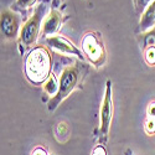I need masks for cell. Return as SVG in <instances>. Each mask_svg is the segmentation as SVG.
Here are the masks:
<instances>
[{"instance_id":"6da1fadb","label":"cell","mask_w":155,"mask_h":155,"mask_svg":"<svg viewBox=\"0 0 155 155\" xmlns=\"http://www.w3.org/2000/svg\"><path fill=\"white\" fill-rule=\"evenodd\" d=\"M51 56L44 46L34 47L25 60V76L30 83L41 84L51 76Z\"/></svg>"},{"instance_id":"7a4b0ae2","label":"cell","mask_w":155,"mask_h":155,"mask_svg":"<svg viewBox=\"0 0 155 155\" xmlns=\"http://www.w3.org/2000/svg\"><path fill=\"white\" fill-rule=\"evenodd\" d=\"M80 80V71L74 66H67L61 73L58 82V92L48 102V110H55L62 101L66 99L77 87Z\"/></svg>"},{"instance_id":"3957f363","label":"cell","mask_w":155,"mask_h":155,"mask_svg":"<svg viewBox=\"0 0 155 155\" xmlns=\"http://www.w3.org/2000/svg\"><path fill=\"white\" fill-rule=\"evenodd\" d=\"M82 52L89 60L94 67H101L104 64L107 58V52L104 45L98 34L87 32L82 38Z\"/></svg>"},{"instance_id":"277c9868","label":"cell","mask_w":155,"mask_h":155,"mask_svg":"<svg viewBox=\"0 0 155 155\" xmlns=\"http://www.w3.org/2000/svg\"><path fill=\"white\" fill-rule=\"evenodd\" d=\"M45 10H46V6L44 4L38 5L34 12V15L25 22L24 26L21 28L20 41L25 46L29 47V46L35 45L37 37H38V34H40V30H41V22L45 16Z\"/></svg>"},{"instance_id":"5b68a950","label":"cell","mask_w":155,"mask_h":155,"mask_svg":"<svg viewBox=\"0 0 155 155\" xmlns=\"http://www.w3.org/2000/svg\"><path fill=\"white\" fill-rule=\"evenodd\" d=\"M113 117V97H112V82L107 81L106 89H104V96L102 101V107H101V122H99V134L101 138L107 139L110 123Z\"/></svg>"},{"instance_id":"8992f818","label":"cell","mask_w":155,"mask_h":155,"mask_svg":"<svg viewBox=\"0 0 155 155\" xmlns=\"http://www.w3.org/2000/svg\"><path fill=\"white\" fill-rule=\"evenodd\" d=\"M46 44L56 50L57 52L63 54V55H68V56H74L78 60L84 58V55L82 52V50H80L77 46H74V44H72L71 41H68L66 37L63 36H58V35H54L46 38Z\"/></svg>"},{"instance_id":"52a82bcc","label":"cell","mask_w":155,"mask_h":155,"mask_svg":"<svg viewBox=\"0 0 155 155\" xmlns=\"http://www.w3.org/2000/svg\"><path fill=\"white\" fill-rule=\"evenodd\" d=\"M20 30V21L15 12L10 10H4L2 12V34L5 38L14 40L19 35Z\"/></svg>"},{"instance_id":"ba28073f","label":"cell","mask_w":155,"mask_h":155,"mask_svg":"<svg viewBox=\"0 0 155 155\" xmlns=\"http://www.w3.org/2000/svg\"><path fill=\"white\" fill-rule=\"evenodd\" d=\"M61 24H62V14H61L58 10H56V9L51 10L50 14L44 20L42 34L45 36H47V37L54 36L58 31Z\"/></svg>"},{"instance_id":"9c48e42d","label":"cell","mask_w":155,"mask_h":155,"mask_svg":"<svg viewBox=\"0 0 155 155\" xmlns=\"http://www.w3.org/2000/svg\"><path fill=\"white\" fill-rule=\"evenodd\" d=\"M154 25H155V0L144 9L139 22V29L141 32H147Z\"/></svg>"},{"instance_id":"30bf717a","label":"cell","mask_w":155,"mask_h":155,"mask_svg":"<svg viewBox=\"0 0 155 155\" xmlns=\"http://www.w3.org/2000/svg\"><path fill=\"white\" fill-rule=\"evenodd\" d=\"M44 89H45V92L50 96H56V93L58 92V82L56 80V77L54 74H51L48 78L46 80L45 84H44Z\"/></svg>"},{"instance_id":"8fae6325","label":"cell","mask_w":155,"mask_h":155,"mask_svg":"<svg viewBox=\"0 0 155 155\" xmlns=\"http://www.w3.org/2000/svg\"><path fill=\"white\" fill-rule=\"evenodd\" d=\"M68 134H70V129H68V125L67 123H60L56 128V138L60 143H63V141H66L67 138H68Z\"/></svg>"},{"instance_id":"7c38bea8","label":"cell","mask_w":155,"mask_h":155,"mask_svg":"<svg viewBox=\"0 0 155 155\" xmlns=\"http://www.w3.org/2000/svg\"><path fill=\"white\" fill-rule=\"evenodd\" d=\"M144 58L149 66H155V46H149L145 50Z\"/></svg>"},{"instance_id":"4fadbf2b","label":"cell","mask_w":155,"mask_h":155,"mask_svg":"<svg viewBox=\"0 0 155 155\" xmlns=\"http://www.w3.org/2000/svg\"><path fill=\"white\" fill-rule=\"evenodd\" d=\"M36 3V0H16L15 5L20 9H29Z\"/></svg>"},{"instance_id":"5bb4252c","label":"cell","mask_w":155,"mask_h":155,"mask_svg":"<svg viewBox=\"0 0 155 155\" xmlns=\"http://www.w3.org/2000/svg\"><path fill=\"white\" fill-rule=\"evenodd\" d=\"M145 132L148 134H154L155 133V119L153 118H148L145 122Z\"/></svg>"},{"instance_id":"9a60e30c","label":"cell","mask_w":155,"mask_h":155,"mask_svg":"<svg viewBox=\"0 0 155 155\" xmlns=\"http://www.w3.org/2000/svg\"><path fill=\"white\" fill-rule=\"evenodd\" d=\"M92 155H107V151L103 145H97L92 150Z\"/></svg>"},{"instance_id":"2e32d148","label":"cell","mask_w":155,"mask_h":155,"mask_svg":"<svg viewBox=\"0 0 155 155\" xmlns=\"http://www.w3.org/2000/svg\"><path fill=\"white\" fill-rule=\"evenodd\" d=\"M151 2H154V0H135V4L138 9H145Z\"/></svg>"},{"instance_id":"e0dca14e","label":"cell","mask_w":155,"mask_h":155,"mask_svg":"<svg viewBox=\"0 0 155 155\" xmlns=\"http://www.w3.org/2000/svg\"><path fill=\"white\" fill-rule=\"evenodd\" d=\"M148 118L155 119V102L150 103L148 106Z\"/></svg>"},{"instance_id":"ac0fdd59","label":"cell","mask_w":155,"mask_h":155,"mask_svg":"<svg viewBox=\"0 0 155 155\" xmlns=\"http://www.w3.org/2000/svg\"><path fill=\"white\" fill-rule=\"evenodd\" d=\"M32 155H48L42 148H36L34 151H32Z\"/></svg>"}]
</instances>
